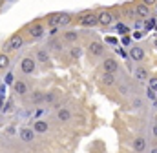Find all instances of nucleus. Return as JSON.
<instances>
[{
	"label": "nucleus",
	"mask_w": 157,
	"mask_h": 153,
	"mask_svg": "<svg viewBox=\"0 0 157 153\" xmlns=\"http://www.w3.org/2000/svg\"><path fill=\"white\" fill-rule=\"evenodd\" d=\"M70 22H71V15L70 13H55L48 20V24H51V26H68Z\"/></svg>",
	"instance_id": "nucleus-1"
},
{
	"label": "nucleus",
	"mask_w": 157,
	"mask_h": 153,
	"mask_svg": "<svg viewBox=\"0 0 157 153\" xmlns=\"http://www.w3.org/2000/svg\"><path fill=\"white\" fill-rule=\"evenodd\" d=\"M22 44H24V38H22V35H13V37H11L7 42H6V44H4V51H15V49H18Z\"/></svg>",
	"instance_id": "nucleus-2"
},
{
	"label": "nucleus",
	"mask_w": 157,
	"mask_h": 153,
	"mask_svg": "<svg viewBox=\"0 0 157 153\" xmlns=\"http://www.w3.org/2000/svg\"><path fill=\"white\" fill-rule=\"evenodd\" d=\"M97 24L99 22H97V17L93 13H86L80 17V26H84V28H95Z\"/></svg>",
	"instance_id": "nucleus-3"
},
{
	"label": "nucleus",
	"mask_w": 157,
	"mask_h": 153,
	"mask_svg": "<svg viewBox=\"0 0 157 153\" xmlns=\"http://www.w3.org/2000/svg\"><path fill=\"white\" fill-rule=\"evenodd\" d=\"M20 69H22V73H26V75L33 73V71H35V60L29 58V57L22 58V62H20Z\"/></svg>",
	"instance_id": "nucleus-4"
},
{
	"label": "nucleus",
	"mask_w": 157,
	"mask_h": 153,
	"mask_svg": "<svg viewBox=\"0 0 157 153\" xmlns=\"http://www.w3.org/2000/svg\"><path fill=\"white\" fill-rule=\"evenodd\" d=\"M18 137H20L22 142H31V140L35 139V131H33L31 128H22V129L18 131Z\"/></svg>",
	"instance_id": "nucleus-5"
},
{
	"label": "nucleus",
	"mask_w": 157,
	"mask_h": 153,
	"mask_svg": "<svg viewBox=\"0 0 157 153\" xmlns=\"http://www.w3.org/2000/svg\"><path fill=\"white\" fill-rule=\"evenodd\" d=\"M102 68H104L106 73H113V75H115V71L119 69V64H117L115 58H106V60L102 62Z\"/></svg>",
	"instance_id": "nucleus-6"
},
{
	"label": "nucleus",
	"mask_w": 157,
	"mask_h": 153,
	"mask_svg": "<svg viewBox=\"0 0 157 153\" xmlns=\"http://www.w3.org/2000/svg\"><path fill=\"white\" fill-rule=\"evenodd\" d=\"M88 51H90L91 57H101V55L104 53V46H102L101 42H91L90 47H88Z\"/></svg>",
	"instance_id": "nucleus-7"
},
{
	"label": "nucleus",
	"mask_w": 157,
	"mask_h": 153,
	"mask_svg": "<svg viewBox=\"0 0 157 153\" xmlns=\"http://www.w3.org/2000/svg\"><path fill=\"white\" fill-rule=\"evenodd\" d=\"M128 55H130V58H133V60H137V62L144 58V51H143V47H139V46H133V47H130Z\"/></svg>",
	"instance_id": "nucleus-8"
},
{
	"label": "nucleus",
	"mask_w": 157,
	"mask_h": 153,
	"mask_svg": "<svg viewBox=\"0 0 157 153\" xmlns=\"http://www.w3.org/2000/svg\"><path fill=\"white\" fill-rule=\"evenodd\" d=\"M57 118H59L60 122H68V120L71 118L70 110H66V108H59V111H57Z\"/></svg>",
	"instance_id": "nucleus-9"
},
{
	"label": "nucleus",
	"mask_w": 157,
	"mask_h": 153,
	"mask_svg": "<svg viewBox=\"0 0 157 153\" xmlns=\"http://www.w3.org/2000/svg\"><path fill=\"white\" fill-rule=\"evenodd\" d=\"M29 33H31V37L40 38V37H44V28H42L40 24H33V26L29 28Z\"/></svg>",
	"instance_id": "nucleus-10"
},
{
	"label": "nucleus",
	"mask_w": 157,
	"mask_h": 153,
	"mask_svg": "<svg viewBox=\"0 0 157 153\" xmlns=\"http://www.w3.org/2000/svg\"><path fill=\"white\" fill-rule=\"evenodd\" d=\"M112 20H113V18H112V15H110V13H106V11H104V13H101V15L97 17V22H99V24H102V26H110V24H112Z\"/></svg>",
	"instance_id": "nucleus-11"
},
{
	"label": "nucleus",
	"mask_w": 157,
	"mask_h": 153,
	"mask_svg": "<svg viewBox=\"0 0 157 153\" xmlns=\"http://www.w3.org/2000/svg\"><path fill=\"white\" fill-rule=\"evenodd\" d=\"M133 76H135L139 82H144V80L148 78V71H146L144 68H135V71H133Z\"/></svg>",
	"instance_id": "nucleus-12"
},
{
	"label": "nucleus",
	"mask_w": 157,
	"mask_h": 153,
	"mask_svg": "<svg viewBox=\"0 0 157 153\" xmlns=\"http://www.w3.org/2000/svg\"><path fill=\"white\" fill-rule=\"evenodd\" d=\"M133 150H135V151H144V150H146V140H144L143 137H137V139L133 140Z\"/></svg>",
	"instance_id": "nucleus-13"
},
{
	"label": "nucleus",
	"mask_w": 157,
	"mask_h": 153,
	"mask_svg": "<svg viewBox=\"0 0 157 153\" xmlns=\"http://www.w3.org/2000/svg\"><path fill=\"white\" fill-rule=\"evenodd\" d=\"M33 131H37V133H46V131H48V122H46V120H37V122L33 124Z\"/></svg>",
	"instance_id": "nucleus-14"
},
{
	"label": "nucleus",
	"mask_w": 157,
	"mask_h": 153,
	"mask_svg": "<svg viewBox=\"0 0 157 153\" xmlns=\"http://www.w3.org/2000/svg\"><path fill=\"white\" fill-rule=\"evenodd\" d=\"M13 88H15V91H17L18 95H26V93H28V86H26L22 80L15 82V84H13Z\"/></svg>",
	"instance_id": "nucleus-15"
},
{
	"label": "nucleus",
	"mask_w": 157,
	"mask_h": 153,
	"mask_svg": "<svg viewBox=\"0 0 157 153\" xmlns=\"http://www.w3.org/2000/svg\"><path fill=\"white\" fill-rule=\"evenodd\" d=\"M135 13H137L139 17H148V13H150V6L141 4V6H137V7H135Z\"/></svg>",
	"instance_id": "nucleus-16"
},
{
	"label": "nucleus",
	"mask_w": 157,
	"mask_h": 153,
	"mask_svg": "<svg viewBox=\"0 0 157 153\" xmlns=\"http://www.w3.org/2000/svg\"><path fill=\"white\" fill-rule=\"evenodd\" d=\"M102 82H104L106 86H112V84L115 82V76H113V73H106V71H104V75H102Z\"/></svg>",
	"instance_id": "nucleus-17"
},
{
	"label": "nucleus",
	"mask_w": 157,
	"mask_h": 153,
	"mask_svg": "<svg viewBox=\"0 0 157 153\" xmlns=\"http://www.w3.org/2000/svg\"><path fill=\"white\" fill-rule=\"evenodd\" d=\"M77 38H78L77 31H68V33H64V40H68V42H75Z\"/></svg>",
	"instance_id": "nucleus-18"
},
{
	"label": "nucleus",
	"mask_w": 157,
	"mask_h": 153,
	"mask_svg": "<svg viewBox=\"0 0 157 153\" xmlns=\"http://www.w3.org/2000/svg\"><path fill=\"white\" fill-rule=\"evenodd\" d=\"M70 55H71L73 58H80V55H82V49H80L78 46H75V47H71V49H70Z\"/></svg>",
	"instance_id": "nucleus-19"
},
{
	"label": "nucleus",
	"mask_w": 157,
	"mask_h": 153,
	"mask_svg": "<svg viewBox=\"0 0 157 153\" xmlns=\"http://www.w3.org/2000/svg\"><path fill=\"white\" fill-rule=\"evenodd\" d=\"M37 57H39V60H40V62H48V60H49V55H48V53H46L44 49H39Z\"/></svg>",
	"instance_id": "nucleus-20"
},
{
	"label": "nucleus",
	"mask_w": 157,
	"mask_h": 153,
	"mask_svg": "<svg viewBox=\"0 0 157 153\" xmlns=\"http://www.w3.org/2000/svg\"><path fill=\"white\" fill-rule=\"evenodd\" d=\"M7 66H9V57L2 53V55H0V68L4 69V68H7Z\"/></svg>",
	"instance_id": "nucleus-21"
},
{
	"label": "nucleus",
	"mask_w": 157,
	"mask_h": 153,
	"mask_svg": "<svg viewBox=\"0 0 157 153\" xmlns=\"http://www.w3.org/2000/svg\"><path fill=\"white\" fill-rule=\"evenodd\" d=\"M155 93H157V91L154 89V88H148V89H146V97H148L152 102H155V97H157Z\"/></svg>",
	"instance_id": "nucleus-22"
},
{
	"label": "nucleus",
	"mask_w": 157,
	"mask_h": 153,
	"mask_svg": "<svg viewBox=\"0 0 157 153\" xmlns=\"http://www.w3.org/2000/svg\"><path fill=\"white\" fill-rule=\"evenodd\" d=\"M44 100V93L42 91H35L33 93V102H42Z\"/></svg>",
	"instance_id": "nucleus-23"
},
{
	"label": "nucleus",
	"mask_w": 157,
	"mask_h": 153,
	"mask_svg": "<svg viewBox=\"0 0 157 153\" xmlns=\"http://www.w3.org/2000/svg\"><path fill=\"white\" fill-rule=\"evenodd\" d=\"M144 28H146L148 31H150V29H154V28H155V18L152 17V18H150V20H148V22L144 24Z\"/></svg>",
	"instance_id": "nucleus-24"
},
{
	"label": "nucleus",
	"mask_w": 157,
	"mask_h": 153,
	"mask_svg": "<svg viewBox=\"0 0 157 153\" xmlns=\"http://www.w3.org/2000/svg\"><path fill=\"white\" fill-rule=\"evenodd\" d=\"M150 88H154V89L157 88V78H155V76H152V78H150Z\"/></svg>",
	"instance_id": "nucleus-25"
},
{
	"label": "nucleus",
	"mask_w": 157,
	"mask_h": 153,
	"mask_svg": "<svg viewBox=\"0 0 157 153\" xmlns=\"http://www.w3.org/2000/svg\"><path fill=\"white\" fill-rule=\"evenodd\" d=\"M53 99H55V97H53L51 93H49V95H44V100H46V102H53Z\"/></svg>",
	"instance_id": "nucleus-26"
},
{
	"label": "nucleus",
	"mask_w": 157,
	"mask_h": 153,
	"mask_svg": "<svg viewBox=\"0 0 157 153\" xmlns=\"http://www.w3.org/2000/svg\"><path fill=\"white\" fill-rule=\"evenodd\" d=\"M141 106H143V102H141L139 99H135V100H133V108H141Z\"/></svg>",
	"instance_id": "nucleus-27"
},
{
	"label": "nucleus",
	"mask_w": 157,
	"mask_h": 153,
	"mask_svg": "<svg viewBox=\"0 0 157 153\" xmlns=\"http://www.w3.org/2000/svg\"><path fill=\"white\" fill-rule=\"evenodd\" d=\"M117 29H119V33H126V31H128V29H126L124 26H121V24L117 26Z\"/></svg>",
	"instance_id": "nucleus-28"
},
{
	"label": "nucleus",
	"mask_w": 157,
	"mask_h": 153,
	"mask_svg": "<svg viewBox=\"0 0 157 153\" xmlns=\"http://www.w3.org/2000/svg\"><path fill=\"white\" fill-rule=\"evenodd\" d=\"M132 37H133V38H141V37H143V33H141V31H135Z\"/></svg>",
	"instance_id": "nucleus-29"
},
{
	"label": "nucleus",
	"mask_w": 157,
	"mask_h": 153,
	"mask_svg": "<svg viewBox=\"0 0 157 153\" xmlns=\"http://www.w3.org/2000/svg\"><path fill=\"white\" fill-rule=\"evenodd\" d=\"M6 82H7V84H11V82H13V75H7V76H6Z\"/></svg>",
	"instance_id": "nucleus-30"
},
{
	"label": "nucleus",
	"mask_w": 157,
	"mask_h": 153,
	"mask_svg": "<svg viewBox=\"0 0 157 153\" xmlns=\"http://www.w3.org/2000/svg\"><path fill=\"white\" fill-rule=\"evenodd\" d=\"M144 4H146V6H154V4H155V0H144Z\"/></svg>",
	"instance_id": "nucleus-31"
},
{
	"label": "nucleus",
	"mask_w": 157,
	"mask_h": 153,
	"mask_svg": "<svg viewBox=\"0 0 157 153\" xmlns=\"http://www.w3.org/2000/svg\"><path fill=\"white\" fill-rule=\"evenodd\" d=\"M117 53H119V55H121V57H126V51H122L121 47H119V49H117Z\"/></svg>",
	"instance_id": "nucleus-32"
}]
</instances>
